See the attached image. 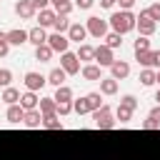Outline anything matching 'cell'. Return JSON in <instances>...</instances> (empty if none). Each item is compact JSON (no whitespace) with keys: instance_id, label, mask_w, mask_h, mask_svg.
Instances as JSON below:
<instances>
[{"instance_id":"39","label":"cell","mask_w":160,"mask_h":160,"mask_svg":"<svg viewBox=\"0 0 160 160\" xmlns=\"http://www.w3.org/2000/svg\"><path fill=\"white\" fill-rule=\"evenodd\" d=\"M8 52H10V42L5 38V32H0V58H5Z\"/></svg>"},{"instance_id":"2","label":"cell","mask_w":160,"mask_h":160,"mask_svg":"<svg viewBox=\"0 0 160 160\" xmlns=\"http://www.w3.org/2000/svg\"><path fill=\"white\" fill-rule=\"evenodd\" d=\"M85 28H88V35H92L95 40H105L110 22L102 20V18H98V15H90V18L85 20Z\"/></svg>"},{"instance_id":"43","label":"cell","mask_w":160,"mask_h":160,"mask_svg":"<svg viewBox=\"0 0 160 160\" xmlns=\"http://www.w3.org/2000/svg\"><path fill=\"white\" fill-rule=\"evenodd\" d=\"M148 118H150V120H155V122H158V128H160V105H155V108L148 112Z\"/></svg>"},{"instance_id":"31","label":"cell","mask_w":160,"mask_h":160,"mask_svg":"<svg viewBox=\"0 0 160 160\" xmlns=\"http://www.w3.org/2000/svg\"><path fill=\"white\" fill-rule=\"evenodd\" d=\"M50 58H52L50 45H40V48H35V60H40V62H50Z\"/></svg>"},{"instance_id":"19","label":"cell","mask_w":160,"mask_h":160,"mask_svg":"<svg viewBox=\"0 0 160 160\" xmlns=\"http://www.w3.org/2000/svg\"><path fill=\"white\" fill-rule=\"evenodd\" d=\"M65 78H68V72H65L62 68H52V70L48 72V82H50L52 88H60V85H65Z\"/></svg>"},{"instance_id":"24","label":"cell","mask_w":160,"mask_h":160,"mask_svg":"<svg viewBox=\"0 0 160 160\" xmlns=\"http://www.w3.org/2000/svg\"><path fill=\"white\" fill-rule=\"evenodd\" d=\"M22 122H25L28 128H40V125H42V112H40V110H28Z\"/></svg>"},{"instance_id":"11","label":"cell","mask_w":160,"mask_h":160,"mask_svg":"<svg viewBox=\"0 0 160 160\" xmlns=\"http://www.w3.org/2000/svg\"><path fill=\"white\" fill-rule=\"evenodd\" d=\"M28 42H32L35 48H40V45H48V32H45V28H32V30H28Z\"/></svg>"},{"instance_id":"44","label":"cell","mask_w":160,"mask_h":160,"mask_svg":"<svg viewBox=\"0 0 160 160\" xmlns=\"http://www.w3.org/2000/svg\"><path fill=\"white\" fill-rule=\"evenodd\" d=\"M140 128H142V130H155V128H158V122L148 118V120H142V122H140Z\"/></svg>"},{"instance_id":"33","label":"cell","mask_w":160,"mask_h":160,"mask_svg":"<svg viewBox=\"0 0 160 160\" xmlns=\"http://www.w3.org/2000/svg\"><path fill=\"white\" fill-rule=\"evenodd\" d=\"M85 98H88V105H90V112H92V110H100V108L105 105V102H102V98H100V92H88Z\"/></svg>"},{"instance_id":"42","label":"cell","mask_w":160,"mask_h":160,"mask_svg":"<svg viewBox=\"0 0 160 160\" xmlns=\"http://www.w3.org/2000/svg\"><path fill=\"white\" fill-rule=\"evenodd\" d=\"M95 5V0H75V8H80V10H90Z\"/></svg>"},{"instance_id":"40","label":"cell","mask_w":160,"mask_h":160,"mask_svg":"<svg viewBox=\"0 0 160 160\" xmlns=\"http://www.w3.org/2000/svg\"><path fill=\"white\" fill-rule=\"evenodd\" d=\"M72 112V100L70 102H58V115H70Z\"/></svg>"},{"instance_id":"17","label":"cell","mask_w":160,"mask_h":160,"mask_svg":"<svg viewBox=\"0 0 160 160\" xmlns=\"http://www.w3.org/2000/svg\"><path fill=\"white\" fill-rule=\"evenodd\" d=\"M55 20H58V12H55L52 8H48V10H40V12H38V25H40V28H52V25H55Z\"/></svg>"},{"instance_id":"34","label":"cell","mask_w":160,"mask_h":160,"mask_svg":"<svg viewBox=\"0 0 160 160\" xmlns=\"http://www.w3.org/2000/svg\"><path fill=\"white\" fill-rule=\"evenodd\" d=\"M145 50H150V40L140 35V38L132 42V52H145Z\"/></svg>"},{"instance_id":"38","label":"cell","mask_w":160,"mask_h":160,"mask_svg":"<svg viewBox=\"0 0 160 160\" xmlns=\"http://www.w3.org/2000/svg\"><path fill=\"white\" fill-rule=\"evenodd\" d=\"M145 12L150 15V20H155V22H158V20H160V2H152V5H150Z\"/></svg>"},{"instance_id":"47","label":"cell","mask_w":160,"mask_h":160,"mask_svg":"<svg viewBox=\"0 0 160 160\" xmlns=\"http://www.w3.org/2000/svg\"><path fill=\"white\" fill-rule=\"evenodd\" d=\"M155 70H160V50H155Z\"/></svg>"},{"instance_id":"25","label":"cell","mask_w":160,"mask_h":160,"mask_svg":"<svg viewBox=\"0 0 160 160\" xmlns=\"http://www.w3.org/2000/svg\"><path fill=\"white\" fill-rule=\"evenodd\" d=\"M78 60H85V62H90V60H95V48L92 45H88V42H82L80 48H78Z\"/></svg>"},{"instance_id":"41","label":"cell","mask_w":160,"mask_h":160,"mask_svg":"<svg viewBox=\"0 0 160 160\" xmlns=\"http://www.w3.org/2000/svg\"><path fill=\"white\" fill-rule=\"evenodd\" d=\"M32 8L40 12V10H48L50 8V0H32Z\"/></svg>"},{"instance_id":"36","label":"cell","mask_w":160,"mask_h":160,"mask_svg":"<svg viewBox=\"0 0 160 160\" xmlns=\"http://www.w3.org/2000/svg\"><path fill=\"white\" fill-rule=\"evenodd\" d=\"M10 82H12V72L8 68H0V85L2 88H10Z\"/></svg>"},{"instance_id":"27","label":"cell","mask_w":160,"mask_h":160,"mask_svg":"<svg viewBox=\"0 0 160 160\" xmlns=\"http://www.w3.org/2000/svg\"><path fill=\"white\" fill-rule=\"evenodd\" d=\"M55 102H70L72 100V90L68 88V85H60V88H55Z\"/></svg>"},{"instance_id":"46","label":"cell","mask_w":160,"mask_h":160,"mask_svg":"<svg viewBox=\"0 0 160 160\" xmlns=\"http://www.w3.org/2000/svg\"><path fill=\"white\" fill-rule=\"evenodd\" d=\"M115 2L118 0H100V8H108L110 10V8H115Z\"/></svg>"},{"instance_id":"29","label":"cell","mask_w":160,"mask_h":160,"mask_svg":"<svg viewBox=\"0 0 160 160\" xmlns=\"http://www.w3.org/2000/svg\"><path fill=\"white\" fill-rule=\"evenodd\" d=\"M140 85H145V88L155 85V70L152 68H142L140 70Z\"/></svg>"},{"instance_id":"9","label":"cell","mask_w":160,"mask_h":160,"mask_svg":"<svg viewBox=\"0 0 160 160\" xmlns=\"http://www.w3.org/2000/svg\"><path fill=\"white\" fill-rule=\"evenodd\" d=\"M12 10H15V15H18L20 20H30V18L38 12V10L32 8V0H18Z\"/></svg>"},{"instance_id":"16","label":"cell","mask_w":160,"mask_h":160,"mask_svg":"<svg viewBox=\"0 0 160 160\" xmlns=\"http://www.w3.org/2000/svg\"><path fill=\"white\" fill-rule=\"evenodd\" d=\"M5 118H8V122H10V125L22 122V120H25V110H22V105H20V102H18V105H8Z\"/></svg>"},{"instance_id":"37","label":"cell","mask_w":160,"mask_h":160,"mask_svg":"<svg viewBox=\"0 0 160 160\" xmlns=\"http://www.w3.org/2000/svg\"><path fill=\"white\" fill-rule=\"evenodd\" d=\"M120 105L135 110V108H138V98H135V95H122V98H120Z\"/></svg>"},{"instance_id":"22","label":"cell","mask_w":160,"mask_h":160,"mask_svg":"<svg viewBox=\"0 0 160 160\" xmlns=\"http://www.w3.org/2000/svg\"><path fill=\"white\" fill-rule=\"evenodd\" d=\"M0 100H2V102H8V105H18V102H20V90L10 85V88H5V90H2Z\"/></svg>"},{"instance_id":"35","label":"cell","mask_w":160,"mask_h":160,"mask_svg":"<svg viewBox=\"0 0 160 160\" xmlns=\"http://www.w3.org/2000/svg\"><path fill=\"white\" fill-rule=\"evenodd\" d=\"M42 128H48V130H62L65 125L58 120V115L55 118H42Z\"/></svg>"},{"instance_id":"45","label":"cell","mask_w":160,"mask_h":160,"mask_svg":"<svg viewBox=\"0 0 160 160\" xmlns=\"http://www.w3.org/2000/svg\"><path fill=\"white\" fill-rule=\"evenodd\" d=\"M118 5H120V10H130L135 5V0H118Z\"/></svg>"},{"instance_id":"26","label":"cell","mask_w":160,"mask_h":160,"mask_svg":"<svg viewBox=\"0 0 160 160\" xmlns=\"http://www.w3.org/2000/svg\"><path fill=\"white\" fill-rule=\"evenodd\" d=\"M70 15H58V20H55V25H52V30L55 32H60V35H65L68 30H70Z\"/></svg>"},{"instance_id":"28","label":"cell","mask_w":160,"mask_h":160,"mask_svg":"<svg viewBox=\"0 0 160 160\" xmlns=\"http://www.w3.org/2000/svg\"><path fill=\"white\" fill-rule=\"evenodd\" d=\"M132 112H135V110H130V108H125V105H118V110H115V120H120V125H125V122L132 120Z\"/></svg>"},{"instance_id":"48","label":"cell","mask_w":160,"mask_h":160,"mask_svg":"<svg viewBox=\"0 0 160 160\" xmlns=\"http://www.w3.org/2000/svg\"><path fill=\"white\" fill-rule=\"evenodd\" d=\"M155 82L160 85V70H155Z\"/></svg>"},{"instance_id":"30","label":"cell","mask_w":160,"mask_h":160,"mask_svg":"<svg viewBox=\"0 0 160 160\" xmlns=\"http://www.w3.org/2000/svg\"><path fill=\"white\" fill-rule=\"evenodd\" d=\"M72 112H75V115H88V112H90L88 98H78V100H72Z\"/></svg>"},{"instance_id":"32","label":"cell","mask_w":160,"mask_h":160,"mask_svg":"<svg viewBox=\"0 0 160 160\" xmlns=\"http://www.w3.org/2000/svg\"><path fill=\"white\" fill-rule=\"evenodd\" d=\"M105 45H108L110 50L120 48V45H122V35H120V32H108V35H105Z\"/></svg>"},{"instance_id":"12","label":"cell","mask_w":160,"mask_h":160,"mask_svg":"<svg viewBox=\"0 0 160 160\" xmlns=\"http://www.w3.org/2000/svg\"><path fill=\"white\" fill-rule=\"evenodd\" d=\"M130 75V65L125 62V60H115L112 65H110V78H115V80H125Z\"/></svg>"},{"instance_id":"8","label":"cell","mask_w":160,"mask_h":160,"mask_svg":"<svg viewBox=\"0 0 160 160\" xmlns=\"http://www.w3.org/2000/svg\"><path fill=\"white\" fill-rule=\"evenodd\" d=\"M95 62H98L100 68H110V65L115 62V55H112V50H110L105 42L95 48Z\"/></svg>"},{"instance_id":"6","label":"cell","mask_w":160,"mask_h":160,"mask_svg":"<svg viewBox=\"0 0 160 160\" xmlns=\"http://www.w3.org/2000/svg\"><path fill=\"white\" fill-rule=\"evenodd\" d=\"M135 30H140V35H142V38H150V35L158 30V22H155V20H150V15L142 10V12L138 15V25H135Z\"/></svg>"},{"instance_id":"13","label":"cell","mask_w":160,"mask_h":160,"mask_svg":"<svg viewBox=\"0 0 160 160\" xmlns=\"http://www.w3.org/2000/svg\"><path fill=\"white\" fill-rule=\"evenodd\" d=\"M80 75L85 78V80H102V68L98 65V62H88V65H82V70H80Z\"/></svg>"},{"instance_id":"5","label":"cell","mask_w":160,"mask_h":160,"mask_svg":"<svg viewBox=\"0 0 160 160\" xmlns=\"http://www.w3.org/2000/svg\"><path fill=\"white\" fill-rule=\"evenodd\" d=\"M25 90H30V92H38V90H42L45 85H48V78L45 75H40V72H35V70H30V72H25Z\"/></svg>"},{"instance_id":"3","label":"cell","mask_w":160,"mask_h":160,"mask_svg":"<svg viewBox=\"0 0 160 160\" xmlns=\"http://www.w3.org/2000/svg\"><path fill=\"white\" fill-rule=\"evenodd\" d=\"M90 115H92L98 130H110V128H115V120H112V110H110V105H102L100 110H92Z\"/></svg>"},{"instance_id":"7","label":"cell","mask_w":160,"mask_h":160,"mask_svg":"<svg viewBox=\"0 0 160 160\" xmlns=\"http://www.w3.org/2000/svg\"><path fill=\"white\" fill-rule=\"evenodd\" d=\"M48 45H50V50L52 52H68V48H70V40H68V35H60V32H52V35H48Z\"/></svg>"},{"instance_id":"20","label":"cell","mask_w":160,"mask_h":160,"mask_svg":"<svg viewBox=\"0 0 160 160\" xmlns=\"http://www.w3.org/2000/svg\"><path fill=\"white\" fill-rule=\"evenodd\" d=\"M135 60L142 68H152L155 70V50H145V52H135Z\"/></svg>"},{"instance_id":"10","label":"cell","mask_w":160,"mask_h":160,"mask_svg":"<svg viewBox=\"0 0 160 160\" xmlns=\"http://www.w3.org/2000/svg\"><path fill=\"white\" fill-rule=\"evenodd\" d=\"M88 38V28L85 25H80V22H72L70 25V30H68V40L70 42H78V45H82V40Z\"/></svg>"},{"instance_id":"15","label":"cell","mask_w":160,"mask_h":160,"mask_svg":"<svg viewBox=\"0 0 160 160\" xmlns=\"http://www.w3.org/2000/svg\"><path fill=\"white\" fill-rule=\"evenodd\" d=\"M20 105H22V110L28 112V110H38V105H40V98H38V92H30V90H25L22 95H20Z\"/></svg>"},{"instance_id":"1","label":"cell","mask_w":160,"mask_h":160,"mask_svg":"<svg viewBox=\"0 0 160 160\" xmlns=\"http://www.w3.org/2000/svg\"><path fill=\"white\" fill-rule=\"evenodd\" d=\"M108 22H110L112 32L125 35V32L135 30V25H138V15H132L130 10H118V12H112V15L108 18Z\"/></svg>"},{"instance_id":"4","label":"cell","mask_w":160,"mask_h":160,"mask_svg":"<svg viewBox=\"0 0 160 160\" xmlns=\"http://www.w3.org/2000/svg\"><path fill=\"white\" fill-rule=\"evenodd\" d=\"M60 68H62L68 75H78V72L82 70V68H80V60H78V55H75V52H70V50L60 55Z\"/></svg>"},{"instance_id":"21","label":"cell","mask_w":160,"mask_h":160,"mask_svg":"<svg viewBox=\"0 0 160 160\" xmlns=\"http://www.w3.org/2000/svg\"><path fill=\"white\" fill-rule=\"evenodd\" d=\"M100 95H118V80L115 78H102L100 80Z\"/></svg>"},{"instance_id":"49","label":"cell","mask_w":160,"mask_h":160,"mask_svg":"<svg viewBox=\"0 0 160 160\" xmlns=\"http://www.w3.org/2000/svg\"><path fill=\"white\" fill-rule=\"evenodd\" d=\"M155 100H158V105H160V88H158V92H155Z\"/></svg>"},{"instance_id":"18","label":"cell","mask_w":160,"mask_h":160,"mask_svg":"<svg viewBox=\"0 0 160 160\" xmlns=\"http://www.w3.org/2000/svg\"><path fill=\"white\" fill-rule=\"evenodd\" d=\"M5 38H8V42H10V45H25V42H28V30L15 28V30H8V32H5Z\"/></svg>"},{"instance_id":"14","label":"cell","mask_w":160,"mask_h":160,"mask_svg":"<svg viewBox=\"0 0 160 160\" xmlns=\"http://www.w3.org/2000/svg\"><path fill=\"white\" fill-rule=\"evenodd\" d=\"M38 110L42 112V118H55V115H58V102H55V98H40Z\"/></svg>"},{"instance_id":"23","label":"cell","mask_w":160,"mask_h":160,"mask_svg":"<svg viewBox=\"0 0 160 160\" xmlns=\"http://www.w3.org/2000/svg\"><path fill=\"white\" fill-rule=\"evenodd\" d=\"M50 5L58 15H70L72 8H75V2H70V0H50Z\"/></svg>"}]
</instances>
